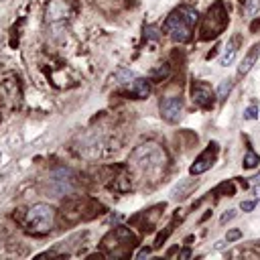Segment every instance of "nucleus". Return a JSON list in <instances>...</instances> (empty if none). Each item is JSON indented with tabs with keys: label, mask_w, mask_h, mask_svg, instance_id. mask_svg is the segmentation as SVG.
Masks as SVG:
<instances>
[{
	"label": "nucleus",
	"mask_w": 260,
	"mask_h": 260,
	"mask_svg": "<svg viewBox=\"0 0 260 260\" xmlns=\"http://www.w3.org/2000/svg\"><path fill=\"white\" fill-rule=\"evenodd\" d=\"M144 37L146 39H159V29L156 27H146L144 29Z\"/></svg>",
	"instance_id": "nucleus-20"
},
{
	"label": "nucleus",
	"mask_w": 260,
	"mask_h": 260,
	"mask_svg": "<svg viewBox=\"0 0 260 260\" xmlns=\"http://www.w3.org/2000/svg\"><path fill=\"white\" fill-rule=\"evenodd\" d=\"M191 96H193L195 106H199L203 110H209L216 104V96H213V92L206 84H195L193 89H191Z\"/></svg>",
	"instance_id": "nucleus-7"
},
{
	"label": "nucleus",
	"mask_w": 260,
	"mask_h": 260,
	"mask_svg": "<svg viewBox=\"0 0 260 260\" xmlns=\"http://www.w3.org/2000/svg\"><path fill=\"white\" fill-rule=\"evenodd\" d=\"M27 225L37 234H47L55 225V209L49 203H35L27 211Z\"/></svg>",
	"instance_id": "nucleus-3"
},
{
	"label": "nucleus",
	"mask_w": 260,
	"mask_h": 260,
	"mask_svg": "<svg viewBox=\"0 0 260 260\" xmlns=\"http://www.w3.org/2000/svg\"><path fill=\"white\" fill-rule=\"evenodd\" d=\"M169 75V67L165 65V67H159V69H155L153 73H151V77L153 80H159V77H167Z\"/></svg>",
	"instance_id": "nucleus-19"
},
{
	"label": "nucleus",
	"mask_w": 260,
	"mask_h": 260,
	"mask_svg": "<svg viewBox=\"0 0 260 260\" xmlns=\"http://www.w3.org/2000/svg\"><path fill=\"white\" fill-rule=\"evenodd\" d=\"M256 201H258V199H248V201H242V203H240V209H242L244 213L252 211V209L256 208Z\"/></svg>",
	"instance_id": "nucleus-17"
},
{
	"label": "nucleus",
	"mask_w": 260,
	"mask_h": 260,
	"mask_svg": "<svg viewBox=\"0 0 260 260\" xmlns=\"http://www.w3.org/2000/svg\"><path fill=\"white\" fill-rule=\"evenodd\" d=\"M256 118H258V104L252 102V104L244 110V120H256Z\"/></svg>",
	"instance_id": "nucleus-14"
},
{
	"label": "nucleus",
	"mask_w": 260,
	"mask_h": 260,
	"mask_svg": "<svg viewBox=\"0 0 260 260\" xmlns=\"http://www.w3.org/2000/svg\"><path fill=\"white\" fill-rule=\"evenodd\" d=\"M250 189H252V193L256 199H260V175H254L250 179Z\"/></svg>",
	"instance_id": "nucleus-15"
},
{
	"label": "nucleus",
	"mask_w": 260,
	"mask_h": 260,
	"mask_svg": "<svg viewBox=\"0 0 260 260\" xmlns=\"http://www.w3.org/2000/svg\"><path fill=\"white\" fill-rule=\"evenodd\" d=\"M114 80L120 86H126V84L130 86L134 80H137V75H134V71L126 69V67H120V69H116V73H114Z\"/></svg>",
	"instance_id": "nucleus-11"
},
{
	"label": "nucleus",
	"mask_w": 260,
	"mask_h": 260,
	"mask_svg": "<svg viewBox=\"0 0 260 260\" xmlns=\"http://www.w3.org/2000/svg\"><path fill=\"white\" fill-rule=\"evenodd\" d=\"M242 238V232L240 230H232V232H228V236H225V242H236V240H240Z\"/></svg>",
	"instance_id": "nucleus-21"
},
{
	"label": "nucleus",
	"mask_w": 260,
	"mask_h": 260,
	"mask_svg": "<svg viewBox=\"0 0 260 260\" xmlns=\"http://www.w3.org/2000/svg\"><path fill=\"white\" fill-rule=\"evenodd\" d=\"M130 92L137 98L142 100V98H146L151 94V86H149V82H146V80H142V77H137V80L130 84Z\"/></svg>",
	"instance_id": "nucleus-9"
},
{
	"label": "nucleus",
	"mask_w": 260,
	"mask_h": 260,
	"mask_svg": "<svg viewBox=\"0 0 260 260\" xmlns=\"http://www.w3.org/2000/svg\"><path fill=\"white\" fill-rule=\"evenodd\" d=\"M130 161L144 175H159L167 167V153L156 142H146L134 149Z\"/></svg>",
	"instance_id": "nucleus-2"
},
{
	"label": "nucleus",
	"mask_w": 260,
	"mask_h": 260,
	"mask_svg": "<svg viewBox=\"0 0 260 260\" xmlns=\"http://www.w3.org/2000/svg\"><path fill=\"white\" fill-rule=\"evenodd\" d=\"M159 110H161L163 120H167L169 124H175V122H179L181 114H183V100L179 96L163 98L161 104H159Z\"/></svg>",
	"instance_id": "nucleus-5"
},
{
	"label": "nucleus",
	"mask_w": 260,
	"mask_h": 260,
	"mask_svg": "<svg viewBox=\"0 0 260 260\" xmlns=\"http://www.w3.org/2000/svg\"><path fill=\"white\" fill-rule=\"evenodd\" d=\"M216 159H218V144L216 142H209V146L206 151H203L197 159H195V163L189 167V173L191 175H201V173H206V171H209L211 169V165L216 163Z\"/></svg>",
	"instance_id": "nucleus-6"
},
{
	"label": "nucleus",
	"mask_w": 260,
	"mask_h": 260,
	"mask_svg": "<svg viewBox=\"0 0 260 260\" xmlns=\"http://www.w3.org/2000/svg\"><path fill=\"white\" fill-rule=\"evenodd\" d=\"M258 8H260V0H248L246 2V13L250 17H254L258 13Z\"/></svg>",
	"instance_id": "nucleus-16"
},
{
	"label": "nucleus",
	"mask_w": 260,
	"mask_h": 260,
	"mask_svg": "<svg viewBox=\"0 0 260 260\" xmlns=\"http://www.w3.org/2000/svg\"><path fill=\"white\" fill-rule=\"evenodd\" d=\"M197 20V10L191 6H179L167 17L163 31L171 37L175 43H187L191 39V31Z\"/></svg>",
	"instance_id": "nucleus-1"
},
{
	"label": "nucleus",
	"mask_w": 260,
	"mask_h": 260,
	"mask_svg": "<svg viewBox=\"0 0 260 260\" xmlns=\"http://www.w3.org/2000/svg\"><path fill=\"white\" fill-rule=\"evenodd\" d=\"M258 163H260V156L254 153V149H248L246 155H244V163H242L244 169H256Z\"/></svg>",
	"instance_id": "nucleus-12"
},
{
	"label": "nucleus",
	"mask_w": 260,
	"mask_h": 260,
	"mask_svg": "<svg viewBox=\"0 0 260 260\" xmlns=\"http://www.w3.org/2000/svg\"><path fill=\"white\" fill-rule=\"evenodd\" d=\"M258 55H260V45H252L250 49H248V53L244 55V59H242V63L238 65V75L242 77V75H246L248 71L254 67V63L258 61Z\"/></svg>",
	"instance_id": "nucleus-8"
},
{
	"label": "nucleus",
	"mask_w": 260,
	"mask_h": 260,
	"mask_svg": "<svg viewBox=\"0 0 260 260\" xmlns=\"http://www.w3.org/2000/svg\"><path fill=\"white\" fill-rule=\"evenodd\" d=\"M232 87H234V82H232V80H224V82L220 84V87H218V100H220V102H224L225 98L230 96Z\"/></svg>",
	"instance_id": "nucleus-13"
},
{
	"label": "nucleus",
	"mask_w": 260,
	"mask_h": 260,
	"mask_svg": "<svg viewBox=\"0 0 260 260\" xmlns=\"http://www.w3.org/2000/svg\"><path fill=\"white\" fill-rule=\"evenodd\" d=\"M49 187L55 195H67L75 189V175L69 169H55L49 175Z\"/></svg>",
	"instance_id": "nucleus-4"
},
{
	"label": "nucleus",
	"mask_w": 260,
	"mask_h": 260,
	"mask_svg": "<svg viewBox=\"0 0 260 260\" xmlns=\"http://www.w3.org/2000/svg\"><path fill=\"white\" fill-rule=\"evenodd\" d=\"M236 216H238V211H236V209H228V211H225V213H222V218H220V222L222 224H228V222H232Z\"/></svg>",
	"instance_id": "nucleus-18"
},
{
	"label": "nucleus",
	"mask_w": 260,
	"mask_h": 260,
	"mask_svg": "<svg viewBox=\"0 0 260 260\" xmlns=\"http://www.w3.org/2000/svg\"><path fill=\"white\" fill-rule=\"evenodd\" d=\"M236 53H238V41L232 39L228 45H225V49H224V55H222V59H220V65L224 67H228L234 59H236Z\"/></svg>",
	"instance_id": "nucleus-10"
},
{
	"label": "nucleus",
	"mask_w": 260,
	"mask_h": 260,
	"mask_svg": "<svg viewBox=\"0 0 260 260\" xmlns=\"http://www.w3.org/2000/svg\"><path fill=\"white\" fill-rule=\"evenodd\" d=\"M189 254H191L189 250H183V252H181V258H189Z\"/></svg>",
	"instance_id": "nucleus-23"
},
{
	"label": "nucleus",
	"mask_w": 260,
	"mask_h": 260,
	"mask_svg": "<svg viewBox=\"0 0 260 260\" xmlns=\"http://www.w3.org/2000/svg\"><path fill=\"white\" fill-rule=\"evenodd\" d=\"M151 254V248H142V250L137 254V258H142V256H149Z\"/></svg>",
	"instance_id": "nucleus-22"
}]
</instances>
